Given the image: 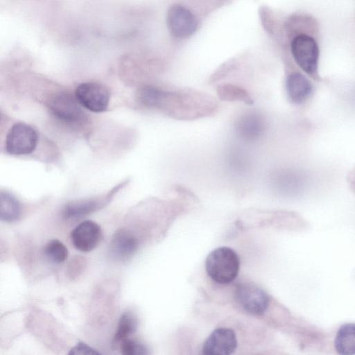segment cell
Listing matches in <instances>:
<instances>
[{"mask_svg":"<svg viewBox=\"0 0 355 355\" xmlns=\"http://www.w3.org/2000/svg\"><path fill=\"white\" fill-rule=\"evenodd\" d=\"M136 100L144 107L158 110L180 120L211 116L219 108L218 102L214 96L192 89L166 90L144 85L137 90Z\"/></svg>","mask_w":355,"mask_h":355,"instance_id":"cell-1","label":"cell"},{"mask_svg":"<svg viewBox=\"0 0 355 355\" xmlns=\"http://www.w3.org/2000/svg\"><path fill=\"white\" fill-rule=\"evenodd\" d=\"M101 238V229L92 220H85L77 225L71 234L74 247L81 252L94 249Z\"/></svg>","mask_w":355,"mask_h":355,"instance_id":"cell-11","label":"cell"},{"mask_svg":"<svg viewBox=\"0 0 355 355\" xmlns=\"http://www.w3.org/2000/svg\"><path fill=\"white\" fill-rule=\"evenodd\" d=\"M166 25L170 33L178 39H187L197 30L198 21L188 8L180 4H173L168 10Z\"/></svg>","mask_w":355,"mask_h":355,"instance_id":"cell-7","label":"cell"},{"mask_svg":"<svg viewBox=\"0 0 355 355\" xmlns=\"http://www.w3.org/2000/svg\"><path fill=\"white\" fill-rule=\"evenodd\" d=\"M236 130L246 139H256L265 130L263 117L256 112H248L241 115L236 121Z\"/></svg>","mask_w":355,"mask_h":355,"instance_id":"cell-14","label":"cell"},{"mask_svg":"<svg viewBox=\"0 0 355 355\" xmlns=\"http://www.w3.org/2000/svg\"><path fill=\"white\" fill-rule=\"evenodd\" d=\"M121 350L124 355H144L148 354L147 349L143 344L130 338L121 343Z\"/></svg>","mask_w":355,"mask_h":355,"instance_id":"cell-20","label":"cell"},{"mask_svg":"<svg viewBox=\"0 0 355 355\" xmlns=\"http://www.w3.org/2000/svg\"><path fill=\"white\" fill-rule=\"evenodd\" d=\"M334 347L339 354H354L355 325L354 323L344 324L340 327L335 337Z\"/></svg>","mask_w":355,"mask_h":355,"instance_id":"cell-15","label":"cell"},{"mask_svg":"<svg viewBox=\"0 0 355 355\" xmlns=\"http://www.w3.org/2000/svg\"><path fill=\"white\" fill-rule=\"evenodd\" d=\"M37 143L35 130L26 123H19L10 128L6 140V149L11 155H27L35 150Z\"/></svg>","mask_w":355,"mask_h":355,"instance_id":"cell-8","label":"cell"},{"mask_svg":"<svg viewBox=\"0 0 355 355\" xmlns=\"http://www.w3.org/2000/svg\"><path fill=\"white\" fill-rule=\"evenodd\" d=\"M236 299L241 307L253 315H263L270 304L268 294L258 285L243 282L236 289Z\"/></svg>","mask_w":355,"mask_h":355,"instance_id":"cell-6","label":"cell"},{"mask_svg":"<svg viewBox=\"0 0 355 355\" xmlns=\"http://www.w3.org/2000/svg\"><path fill=\"white\" fill-rule=\"evenodd\" d=\"M74 95L83 107L94 113H101L108 108L111 91L101 83L86 82L76 87Z\"/></svg>","mask_w":355,"mask_h":355,"instance_id":"cell-5","label":"cell"},{"mask_svg":"<svg viewBox=\"0 0 355 355\" xmlns=\"http://www.w3.org/2000/svg\"><path fill=\"white\" fill-rule=\"evenodd\" d=\"M238 341L235 332L229 328H218L206 339L202 354L229 355L234 352Z\"/></svg>","mask_w":355,"mask_h":355,"instance_id":"cell-10","label":"cell"},{"mask_svg":"<svg viewBox=\"0 0 355 355\" xmlns=\"http://www.w3.org/2000/svg\"><path fill=\"white\" fill-rule=\"evenodd\" d=\"M98 352L90 347L87 345L80 342L69 352V354H98Z\"/></svg>","mask_w":355,"mask_h":355,"instance_id":"cell-21","label":"cell"},{"mask_svg":"<svg viewBox=\"0 0 355 355\" xmlns=\"http://www.w3.org/2000/svg\"><path fill=\"white\" fill-rule=\"evenodd\" d=\"M44 254L50 262L59 264L67 259L68 250L61 241L53 239L46 244Z\"/></svg>","mask_w":355,"mask_h":355,"instance_id":"cell-19","label":"cell"},{"mask_svg":"<svg viewBox=\"0 0 355 355\" xmlns=\"http://www.w3.org/2000/svg\"><path fill=\"white\" fill-rule=\"evenodd\" d=\"M285 88L289 101L296 105L304 103L313 90L311 82L300 72H293L287 76Z\"/></svg>","mask_w":355,"mask_h":355,"instance_id":"cell-12","label":"cell"},{"mask_svg":"<svg viewBox=\"0 0 355 355\" xmlns=\"http://www.w3.org/2000/svg\"><path fill=\"white\" fill-rule=\"evenodd\" d=\"M291 51L301 69L313 79H319V48L315 40L305 33L298 34L291 41Z\"/></svg>","mask_w":355,"mask_h":355,"instance_id":"cell-3","label":"cell"},{"mask_svg":"<svg viewBox=\"0 0 355 355\" xmlns=\"http://www.w3.org/2000/svg\"><path fill=\"white\" fill-rule=\"evenodd\" d=\"M21 215V207L18 200L7 193H0V220L15 222Z\"/></svg>","mask_w":355,"mask_h":355,"instance_id":"cell-17","label":"cell"},{"mask_svg":"<svg viewBox=\"0 0 355 355\" xmlns=\"http://www.w3.org/2000/svg\"><path fill=\"white\" fill-rule=\"evenodd\" d=\"M240 268V259L231 248L219 247L211 251L205 261L208 276L215 282L225 285L233 282Z\"/></svg>","mask_w":355,"mask_h":355,"instance_id":"cell-2","label":"cell"},{"mask_svg":"<svg viewBox=\"0 0 355 355\" xmlns=\"http://www.w3.org/2000/svg\"><path fill=\"white\" fill-rule=\"evenodd\" d=\"M137 240L131 234L120 230L116 233L110 245L111 256L116 260H125L135 253Z\"/></svg>","mask_w":355,"mask_h":355,"instance_id":"cell-13","label":"cell"},{"mask_svg":"<svg viewBox=\"0 0 355 355\" xmlns=\"http://www.w3.org/2000/svg\"><path fill=\"white\" fill-rule=\"evenodd\" d=\"M216 93L223 101L242 102L252 105L254 102L251 94L245 88L232 83H222L217 86Z\"/></svg>","mask_w":355,"mask_h":355,"instance_id":"cell-16","label":"cell"},{"mask_svg":"<svg viewBox=\"0 0 355 355\" xmlns=\"http://www.w3.org/2000/svg\"><path fill=\"white\" fill-rule=\"evenodd\" d=\"M128 182L129 180H125L102 196L69 202L63 209V217L66 219L78 218L102 208Z\"/></svg>","mask_w":355,"mask_h":355,"instance_id":"cell-9","label":"cell"},{"mask_svg":"<svg viewBox=\"0 0 355 355\" xmlns=\"http://www.w3.org/2000/svg\"><path fill=\"white\" fill-rule=\"evenodd\" d=\"M49 105L53 114L66 123L78 126L87 122V116L75 95L61 92L51 98Z\"/></svg>","mask_w":355,"mask_h":355,"instance_id":"cell-4","label":"cell"},{"mask_svg":"<svg viewBox=\"0 0 355 355\" xmlns=\"http://www.w3.org/2000/svg\"><path fill=\"white\" fill-rule=\"evenodd\" d=\"M138 320L135 315L130 311L124 312L120 317L116 331L113 338L114 345L129 338L136 331Z\"/></svg>","mask_w":355,"mask_h":355,"instance_id":"cell-18","label":"cell"}]
</instances>
